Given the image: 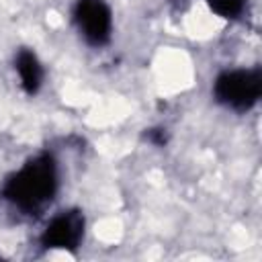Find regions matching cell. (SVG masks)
<instances>
[{
    "label": "cell",
    "instance_id": "obj_3",
    "mask_svg": "<svg viewBox=\"0 0 262 262\" xmlns=\"http://www.w3.org/2000/svg\"><path fill=\"white\" fill-rule=\"evenodd\" d=\"M76 31L90 47H104L113 37V10L106 0H76L72 8Z\"/></svg>",
    "mask_w": 262,
    "mask_h": 262
},
{
    "label": "cell",
    "instance_id": "obj_2",
    "mask_svg": "<svg viewBox=\"0 0 262 262\" xmlns=\"http://www.w3.org/2000/svg\"><path fill=\"white\" fill-rule=\"evenodd\" d=\"M262 96L260 68H231L217 74L213 82V98L221 106L244 113L250 111Z\"/></svg>",
    "mask_w": 262,
    "mask_h": 262
},
{
    "label": "cell",
    "instance_id": "obj_4",
    "mask_svg": "<svg viewBox=\"0 0 262 262\" xmlns=\"http://www.w3.org/2000/svg\"><path fill=\"white\" fill-rule=\"evenodd\" d=\"M86 219L80 209L55 213L41 233V246L47 250H76L84 239Z\"/></svg>",
    "mask_w": 262,
    "mask_h": 262
},
{
    "label": "cell",
    "instance_id": "obj_6",
    "mask_svg": "<svg viewBox=\"0 0 262 262\" xmlns=\"http://www.w3.org/2000/svg\"><path fill=\"white\" fill-rule=\"evenodd\" d=\"M207 6L221 18H237L246 10L248 0H205Z\"/></svg>",
    "mask_w": 262,
    "mask_h": 262
},
{
    "label": "cell",
    "instance_id": "obj_7",
    "mask_svg": "<svg viewBox=\"0 0 262 262\" xmlns=\"http://www.w3.org/2000/svg\"><path fill=\"white\" fill-rule=\"evenodd\" d=\"M170 2H178V0H170Z\"/></svg>",
    "mask_w": 262,
    "mask_h": 262
},
{
    "label": "cell",
    "instance_id": "obj_1",
    "mask_svg": "<svg viewBox=\"0 0 262 262\" xmlns=\"http://www.w3.org/2000/svg\"><path fill=\"white\" fill-rule=\"evenodd\" d=\"M59 190V168L51 154L43 151L29 158L16 172H12L2 188L0 196L10 207L25 215L41 213Z\"/></svg>",
    "mask_w": 262,
    "mask_h": 262
},
{
    "label": "cell",
    "instance_id": "obj_5",
    "mask_svg": "<svg viewBox=\"0 0 262 262\" xmlns=\"http://www.w3.org/2000/svg\"><path fill=\"white\" fill-rule=\"evenodd\" d=\"M14 72L18 74V80H20V86L27 94H37L43 86V80H45V70H43V63L41 59L37 57V53L29 47H20L16 53H14Z\"/></svg>",
    "mask_w": 262,
    "mask_h": 262
}]
</instances>
